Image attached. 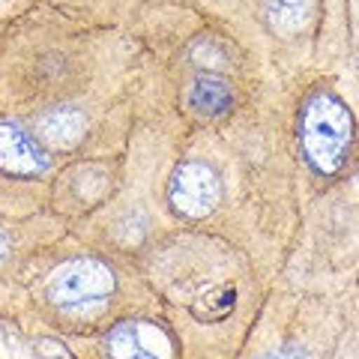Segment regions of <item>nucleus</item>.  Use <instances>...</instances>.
Listing matches in <instances>:
<instances>
[{
  "instance_id": "nucleus-1",
  "label": "nucleus",
  "mask_w": 359,
  "mask_h": 359,
  "mask_svg": "<svg viewBox=\"0 0 359 359\" xmlns=\"http://www.w3.org/2000/svg\"><path fill=\"white\" fill-rule=\"evenodd\" d=\"M299 141L309 165L323 177H332L347 159L353 141V117L332 93H314L299 120Z\"/></svg>"
},
{
  "instance_id": "nucleus-2",
  "label": "nucleus",
  "mask_w": 359,
  "mask_h": 359,
  "mask_svg": "<svg viewBox=\"0 0 359 359\" xmlns=\"http://www.w3.org/2000/svg\"><path fill=\"white\" fill-rule=\"evenodd\" d=\"M168 201L186 219H204L222 201V183L216 171L204 162H183L174 168Z\"/></svg>"
},
{
  "instance_id": "nucleus-3",
  "label": "nucleus",
  "mask_w": 359,
  "mask_h": 359,
  "mask_svg": "<svg viewBox=\"0 0 359 359\" xmlns=\"http://www.w3.org/2000/svg\"><path fill=\"white\" fill-rule=\"evenodd\" d=\"M114 294V273L102 261H72L60 266L48 282V299L57 306H81Z\"/></svg>"
},
{
  "instance_id": "nucleus-4",
  "label": "nucleus",
  "mask_w": 359,
  "mask_h": 359,
  "mask_svg": "<svg viewBox=\"0 0 359 359\" xmlns=\"http://www.w3.org/2000/svg\"><path fill=\"white\" fill-rule=\"evenodd\" d=\"M48 168V153L39 141L15 123H0V171L15 177H36Z\"/></svg>"
},
{
  "instance_id": "nucleus-5",
  "label": "nucleus",
  "mask_w": 359,
  "mask_h": 359,
  "mask_svg": "<svg viewBox=\"0 0 359 359\" xmlns=\"http://www.w3.org/2000/svg\"><path fill=\"white\" fill-rule=\"evenodd\" d=\"M84 114L75 108H51L39 117V138L51 147L69 150L84 138Z\"/></svg>"
},
{
  "instance_id": "nucleus-6",
  "label": "nucleus",
  "mask_w": 359,
  "mask_h": 359,
  "mask_svg": "<svg viewBox=\"0 0 359 359\" xmlns=\"http://www.w3.org/2000/svg\"><path fill=\"white\" fill-rule=\"evenodd\" d=\"M189 105H192L198 114H207V117L228 114L233 105V90L219 75H201L192 87V93H189Z\"/></svg>"
},
{
  "instance_id": "nucleus-7",
  "label": "nucleus",
  "mask_w": 359,
  "mask_h": 359,
  "mask_svg": "<svg viewBox=\"0 0 359 359\" xmlns=\"http://www.w3.org/2000/svg\"><path fill=\"white\" fill-rule=\"evenodd\" d=\"M264 13L273 30L285 33V36H294V33H299L309 25L311 0H264Z\"/></svg>"
},
{
  "instance_id": "nucleus-8",
  "label": "nucleus",
  "mask_w": 359,
  "mask_h": 359,
  "mask_svg": "<svg viewBox=\"0 0 359 359\" xmlns=\"http://www.w3.org/2000/svg\"><path fill=\"white\" fill-rule=\"evenodd\" d=\"M108 353L111 359H156L147 347L141 344L135 323H117L108 332Z\"/></svg>"
},
{
  "instance_id": "nucleus-9",
  "label": "nucleus",
  "mask_w": 359,
  "mask_h": 359,
  "mask_svg": "<svg viewBox=\"0 0 359 359\" xmlns=\"http://www.w3.org/2000/svg\"><path fill=\"white\" fill-rule=\"evenodd\" d=\"M233 287H219V290H212V294L207 297H201V302H195L192 306V314L198 320H222V318H228L231 309H233Z\"/></svg>"
},
{
  "instance_id": "nucleus-10",
  "label": "nucleus",
  "mask_w": 359,
  "mask_h": 359,
  "mask_svg": "<svg viewBox=\"0 0 359 359\" xmlns=\"http://www.w3.org/2000/svg\"><path fill=\"white\" fill-rule=\"evenodd\" d=\"M36 356L39 359H72L69 351L60 341H39L36 344Z\"/></svg>"
},
{
  "instance_id": "nucleus-11",
  "label": "nucleus",
  "mask_w": 359,
  "mask_h": 359,
  "mask_svg": "<svg viewBox=\"0 0 359 359\" xmlns=\"http://www.w3.org/2000/svg\"><path fill=\"white\" fill-rule=\"evenodd\" d=\"M261 359H306V353L299 351V347H282V351H276V353H266Z\"/></svg>"
},
{
  "instance_id": "nucleus-12",
  "label": "nucleus",
  "mask_w": 359,
  "mask_h": 359,
  "mask_svg": "<svg viewBox=\"0 0 359 359\" xmlns=\"http://www.w3.org/2000/svg\"><path fill=\"white\" fill-rule=\"evenodd\" d=\"M6 249H9V243H6L4 233H0V261H4V257H6Z\"/></svg>"
}]
</instances>
